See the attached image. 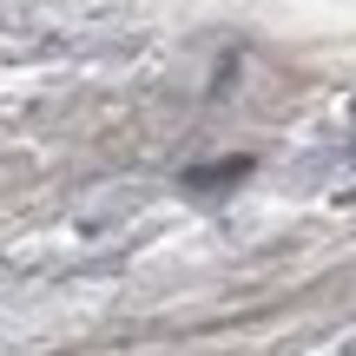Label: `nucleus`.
Listing matches in <instances>:
<instances>
[{
  "label": "nucleus",
  "mask_w": 356,
  "mask_h": 356,
  "mask_svg": "<svg viewBox=\"0 0 356 356\" xmlns=\"http://www.w3.org/2000/svg\"><path fill=\"white\" fill-rule=\"evenodd\" d=\"M244 172H251V159H225V165H204V172H191L185 185H191V191H211V185H238Z\"/></svg>",
  "instance_id": "f257e3e1"
}]
</instances>
